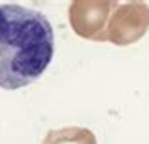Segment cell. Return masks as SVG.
<instances>
[{
    "mask_svg": "<svg viewBox=\"0 0 149 144\" xmlns=\"http://www.w3.org/2000/svg\"><path fill=\"white\" fill-rule=\"evenodd\" d=\"M115 2H93V0H76L68 8V19L74 32L89 40H106L108 19Z\"/></svg>",
    "mask_w": 149,
    "mask_h": 144,
    "instance_id": "3",
    "label": "cell"
},
{
    "mask_svg": "<svg viewBox=\"0 0 149 144\" xmlns=\"http://www.w3.org/2000/svg\"><path fill=\"white\" fill-rule=\"evenodd\" d=\"M42 144H96V138L85 127H62L47 131Z\"/></svg>",
    "mask_w": 149,
    "mask_h": 144,
    "instance_id": "4",
    "label": "cell"
},
{
    "mask_svg": "<svg viewBox=\"0 0 149 144\" xmlns=\"http://www.w3.org/2000/svg\"><path fill=\"white\" fill-rule=\"evenodd\" d=\"M55 51L51 23L19 4L0 6V87L21 89L36 81Z\"/></svg>",
    "mask_w": 149,
    "mask_h": 144,
    "instance_id": "1",
    "label": "cell"
},
{
    "mask_svg": "<svg viewBox=\"0 0 149 144\" xmlns=\"http://www.w3.org/2000/svg\"><path fill=\"white\" fill-rule=\"evenodd\" d=\"M149 29V8L142 2H128L115 8L108 23L106 40L127 46L140 40Z\"/></svg>",
    "mask_w": 149,
    "mask_h": 144,
    "instance_id": "2",
    "label": "cell"
}]
</instances>
